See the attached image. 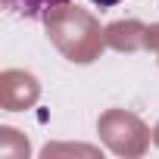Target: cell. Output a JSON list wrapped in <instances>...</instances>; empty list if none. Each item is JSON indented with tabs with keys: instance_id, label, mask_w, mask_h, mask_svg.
I'll return each mask as SVG.
<instances>
[{
	"instance_id": "1",
	"label": "cell",
	"mask_w": 159,
	"mask_h": 159,
	"mask_svg": "<svg viewBox=\"0 0 159 159\" xmlns=\"http://www.w3.org/2000/svg\"><path fill=\"white\" fill-rule=\"evenodd\" d=\"M3 3H7V10H13L22 19H44L50 10L66 7L69 0H3Z\"/></svg>"
},
{
	"instance_id": "2",
	"label": "cell",
	"mask_w": 159,
	"mask_h": 159,
	"mask_svg": "<svg viewBox=\"0 0 159 159\" xmlns=\"http://www.w3.org/2000/svg\"><path fill=\"white\" fill-rule=\"evenodd\" d=\"M91 3H97L100 10H109V7H116V3H122V0H91Z\"/></svg>"
}]
</instances>
